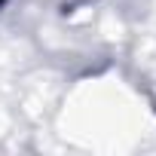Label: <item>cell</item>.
Listing matches in <instances>:
<instances>
[{
	"label": "cell",
	"instance_id": "obj_1",
	"mask_svg": "<svg viewBox=\"0 0 156 156\" xmlns=\"http://www.w3.org/2000/svg\"><path fill=\"white\" fill-rule=\"evenodd\" d=\"M0 3H3V0H0Z\"/></svg>",
	"mask_w": 156,
	"mask_h": 156
}]
</instances>
